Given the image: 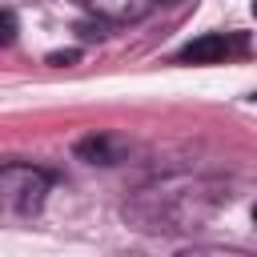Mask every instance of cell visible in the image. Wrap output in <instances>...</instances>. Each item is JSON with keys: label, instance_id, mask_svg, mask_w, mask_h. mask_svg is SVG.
<instances>
[{"label": "cell", "instance_id": "cell-1", "mask_svg": "<svg viewBox=\"0 0 257 257\" xmlns=\"http://www.w3.org/2000/svg\"><path fill=\"white\" fill-rule=\"evenodd\" d=\"M52 189V177L32 165H4L0 169V209L12 213H36L44 205V193Z\"/></svg>", "mask_w": 257, "mask_h": 257}, {"label": "cell", "instance_id": "cell-2", "mask_svg": "<svg viewBox=\"0 0 257 257\" xmlns=\"http://www.w3.org/2000/svg\"><path fill=\"white\" fill-rule=\"evenodd\" d=\"M233 48H237V44H233L229 36L209 32V36H201V40L185 44V48H181V60H185V64H217V60H225Z\"/></svg>", "mask_w": 257, "mask_h": 257}, {"label": "cell", "instance_id": "cell-3", "mask_svg": "<svg viewBox=\"0 0 257 257\" xmlns=\"http://www.w3.org/2000/svg\"><path fill=\"white\" fill-rule=\"evenodd\" d=\"M80 4L100 12L104 20H141L157 0H80Z\"/></svg>", "mask_w": 257, "mask_h": 257}, {"label": "cell", "instance_id": "cell-4", "mask_svg": "<svg viewBox=\"0 0 257 257\" xmlns=\"http://www.w3.org/2000/svg\"><path fill=\"white\" fill-rule=\"evenodd\" d=\"M76 157H84V161H92V165H112V161H116V149H112L108 137H88V141L76 145Z\"/></svg>", "mask_w": 257, "mask_h": 257}, {"label": "cell", "instance_id": "cell-5", "mask_svg": "<svg viewBox=\"0 0 257 257\" xmlns=\"http://www.w3.org/2000/svg\"><path fill=\"white\" fill-rule=\"evenodd\" d=\"M16 32H20L16 16H12L8 8H0V44H12V40H16Z\"/></svg>", "mask_w": 257, "mask_h": 257}, {"label": "cell", "instance_id": "cell-6", "mask_svg": "<svg viewBox=\"0 0 257 257\" xmlns=\"http://www.w3.org/2000/svg\"><path fill=\"white\" fill-rule=\"evenodd\" d=\"M76 56H80L76 48H68V52H52V56H48V64H72Z\"/></svg>", "mask_w": 257, "mask_h": 257}, {"label": "cell", "instance_id": "cell-7", "mask_svg": "<svg viewBox=\"0 0 257 257\" xmlns=\"http://www.w3.org/2000/svg\"><path fill=\"white\" fill-rule=\"evenodd\" d=\"M249 100H253V104H257V92H253V96H249Z\"/></svg>", "mask_w": 257, "mask_h": 257}, {"label": "cell", "instance_id": "cell-8", "mask_svg": "<svg viewBox=\"0 0 257 257\" xmlns=\"http://www.w3.org/2000/svg\"><path fill=\"white\" fill-rule=\"evenodd\" d=\"M253 16H257V0H253Z\"/></svg>", "mask_w": 257, "mask_h": 257}, {"label": "cell", "instance_id": "cell-9", "mask_svg": "<svg viewBox=\"0 0 257 257\" xmlns=\"http://www.w3.org/2000/svg\"><path fill=\"white\" fill-rule=\"evenodd\" d=\"M161 4H177V0H161Z\"/></svg>", "mask_w": 257, "mask_h": 257}, {"label": "cell", "instance_id": "cell-10", "mask_svg": "<svg viewBox=\"0 0 257 257\" xmlns=\"http://www.w3.org/2000/svg\"><path fill=\"white\" fill-rule=\"evenodd\" d=\"M253 221H257V209H253Z\"/></svg>", "mask_w": 257, "mask_h": 257}]
</instances>
